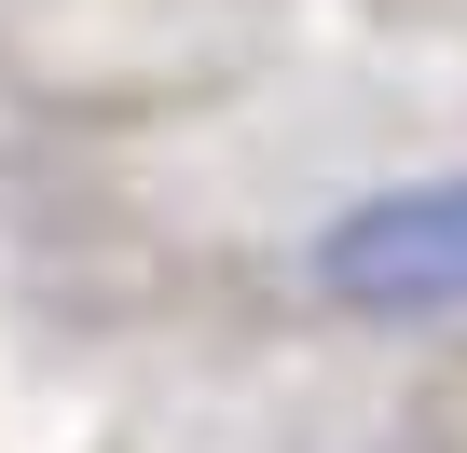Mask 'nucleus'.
<instances>
[{
  "label": "nucleus",
  "instance_id": "1",
  "mask_svg": "<svg viewBox=\"0 0 467 453\" xmlns=\"http://www.w3.org/2000/svg\"><path fill=\"white\" fill-rule=\"evenodd\" d=\"M303 275H317V303H330V316H371V330L467 316V165H453V179L358 192L330 234L303 248Z\"/></svg>",
  "mask_w": 467,
  "mask_h": 453
}]
</instances>
